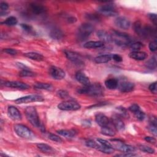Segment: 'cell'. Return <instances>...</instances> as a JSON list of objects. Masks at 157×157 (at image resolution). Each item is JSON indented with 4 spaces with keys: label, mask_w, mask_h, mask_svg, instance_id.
<instances>
[{
    "label": "cell",
    "mask_w": 157,
    "mask_h": 157,
    "mask_svg": "<svg viewBox=\"0 0 157 157\" xmlns=\"http://www.w3.org/2000/svg\"><path fill=\"white\" fill-rule=\"evenodd\" d=\"M48 139H50V140H52V141L54 142H63V139L58 136L52 134V133H50L48 136Z\"/></svg>",
    "instance_id": "cell-38"
},
{
    "label": "cell",
    "mask_w": 157,
    "mask_h": 157,
    "mask_svg": "<svg viewBox=\"0 0 157 157\" xmlns=\"http://www.w3.org/2000/svg\"><path fill=\"white\" fill-rule=\"evenodd\" d=\"M149 48H150V51H151V52H155V51L156 50L157 43H156V39L151 41L149 44Z\"/></svg>",
    "instance_id": "cell-43"
},
{
    "label": "cell",
    "mask_w": 157,
    "mask_h": 157,
    "mask_svg": "<svg viewBox=\"0 0 157 157\" xmlns=\"http://www.w3.org/2000/svg\"><path fill=\"white\" fill-rule=\"evenodd\" d=\"M25 115L27 120L33 126L36 128L40 127V123L37 110L35 107L32 106L26 107L25 109Z\"/></svg>",
    "instance_id": "cell-4"
},
{
    "label": "cell",
    "mask_w": 157,
    "mask_h": 157,
    "mask_svg": "<svg viewBox=\"0 0 157 157\" xmlns=\"http://www.w3.org/2000/svg\"><path fill=\"white\" fill-rule=\"evenodd\" d=\"M144 139H145L147 142H149V143H150V144H156V139H155V137H150V136H147V137H145L144 138Z\"/></svg>",
    "instance_id": "cell-53"
},
{
    "label": "cell",
    "mask_w": 157,
    "mask_h": 157,
    "mask_svg": "<svg viewBox=\"0 0 157 157\" xmlns=\"http://www.w3.org/2000/svg\"><path fill=\"white\" fill-rule=\"evenodd\" d=\"M67 20L69 23H74L76 21L77 19L74 17H70L67 18Z\"/></svg>",
    "instance_id": "cell-59"
},
{
    "label": "cell",
    "mask_w": 157,
    "mask_h": 157,
    "mask_svg": "<svg viewBox=\"0 0 157 157\" xmlns=\"http://www.w3.org/2000/svg\"><path fill=\"white\" fill-rule=\"evenodd\" d=\"M14 131L15 133L20 137L23 139H29L33 137V133L27 126L21 124H17L13 126Z\"/></svg>",
    "instance_id": "cell-5"
},
{
    "label": "cell",
    "mask_w": 157,
    "mask_h": 157,
    "mask_svg": "<svg viewBox=\"0 0 157 157\" xmlns=\"http://www.w3.org/2000/svg\"><path fill=\"white\" fill-rule=\"evenodd\" d=\"M49 74L56 80H61L65 77V72L61 68L56 66H52L49 68Z\"/></svg>",
    "instance_id": "cell-11"
},
{
    "label": "cell",
    "mask_w": 157,
    "mask_h": 157,
    "mask_svg": "<svg viewBox=\"0 0 157 157\" xmlns=\"http://www.w3.org/2000/svg\"><path fill=\"white\" fill-rule=\"evenodd\" d=\"M29 8L32 11V12L36 15H40V14L44 13L46 11V9L44 6L41 4H36V3L31 4L29 5Z\"/></svg>",
    "instance_id": "cell-18"
},
{
    "label": "cell",
    "mask_w": 157,
    "mask_h": 157,
    "mask_svg": "<svg viewBox=\"0 0 157 157\" xmlns=\"http://www.w3.org/2000/svg\"><path fill=\"white\" fill-rule=\"evenodd\" d=\"M148 17L150 19V20L154 23V25H156V22H157L156 15L155 13H149V14H148Z\"/></svg>",
    "instance_id": "cell-50"
},
{
    "label": "cell",
    "mask_w": 157,
    "mask_h": 157,
    "mask_svg": "<svg viewBox=\"0 0 157 157\" xmlns=\"http://www.w3.org/2000/svg\"><path fill=\"white\" fill-rule=\"evenodd\" d=\"M156 123H157V121H156V117H154V116L151 117L150 118V124L155 125V126H156Z\"/></svg>",
    "instance_id": "cell-56"
},
{
    "label": "cell",
    "mask_w": 157,
    "mask_h": 157,
    "mask_svg": "<svg viewBox=\"0 0 157 157\" xmlns=\"http://www.w3.org/2000/svg\"><path fill=\"white\" fill-rule=\"evenodd\" d=\"M66 58L78 66H82L84 64V61L81 55L75 52L66 50L64 52Z\"/></svg>",
    "instance_id": "cell-10"
},
{
    "label": "cell",
    "mask_w": 157,
    "mask_h": 157,
    "mask_svg": "<svg viewBox=\"0 0 157 157\" xmlns=\"http://www.w3.org/2000/svg\"><path fill=\"white\" fill-rule=\"evenodd\" d=\"M103 46H104V42L101 40L88 41L83 45V47L86 48H101Z\"/></svg>",
    "instance_id": "cell-24"
},
{
    "label": "cell",
    "mask_w": 157,
    "mask_h": 157,
    "mask_svg": "<svg viewBox=\"0 0 157 157\" xmlns=\"http://www.w3.org/2000/svg\"><path fill=\"white\" fill-rule=\"evenodd\" d=\"M34 88L37 90H44L47 91H52L53 89V86L50 83L37 82L34 84Z\"/></svg>",
    "instance_id": "cell-25"
},
{
    "label": "cell",
    "mask_w": 157,
    "mask_h": 157,
    "mask_svg": "<svg viewBox=\"0 0 157 157\" xmlns=\"http://www.w3.org/2000/svg\"><path fill=\"white\" fill-rule=\"evenodd\" d=\"M95 120L97 124L101 127H104L110 124V120L108 117L102 113H98L96 115Z\"/></svg>",
    "instance_id": "cell-16"
},
{
    "label": "cell",
    "mask_w": 157,
    "mask_h": 157,
    "mask_svg": "<svg viewBox=\"0 0 157 157\" xmlns=\"http://www.w3.org/2000/svg\"><path fill=\"white\" fill-rule=\"evenodd\" d=\"M96 34L97 36L101 39V41L102 42H110L112 41L111 34H109L107 31L104 30H99Z\"/></svg>",
    "instance_id": "cell-20"
},
{
    "label": "cell",
    "mask_w": 157,
    "mask_h": 157,
    "mask_svg": "<svg viewBox=\"0 0 157 157\" xmlns=\"http://www.w3.org/2000/svg\"><path fill=\"white\" fill-rule=\"evenodd\" d=\"M98 141L99 144L105 145V146H107V147H112V144L110 142H109L108 140H105V139H98ZM113 148V147H112Z\"/></svg>",
    "instance_id": "cell-45"
},
{
    "label": "cell",
    "mask_w": 157,
    "mask_h": 157,
    "mask_svg": "<svg viewBox=\"0 0 157 157\" xmlns=\"http://www.w3.org/2000/svg\"><path fill=\"white\" fill-rule=\"evenodd\" d=\"M102 86L98 83L90 84L88 86L78 90V92L80 94H86L91 96H99L103 94Z\"/></svg>",
    "instance_id": "cell-2"
},
{
    "label": "cell",
    "mask_w": 157,
    "mask_h": 157,
    "mask_svg": "<svg viewBox=\"0 0 157 157\" xmlns=\"http://www.w3.org/2000/svg\"><path fill=\"white\" fill-rule=\"evenodd\" d=\"M111 59H112V54H105L96 56L94 59V61L96 63L101 64L107 63Z\"/></svg>",
    "instance_id": "cell-22"
},
{
    "label": "cell",
    "mask_w": 157,
    "mask_h": 157,
    "mask_svg": "<svg viewBox=\"0 0 157 157\" xmlns=\"http://www.w3.org/2000/svg\"><path fill=\"white\" fill-rule=\"evenodd\" d=\"M129 110L131 112H133V113H134L135 112H136L137 111H138V110H140V107H139V106L137 104H132V105L129 107Z\"/></svg>",
    "instance_id": "cell-48"
},
{
    "label": "cell",
    "mask_w": 157,
    "mask_h": 157,
    "mask_svg": "<svg viewBox=\"0 0 157 157\" xmlns=\"http://www.w3.org/2000/svg\"><path fill=\"white\" fill-rule=\"evenodd\" d=\"M115 25L119 28L128 29L131 25L130 21L124 17H118L115 20Z\"/></svg>",
    "instance_id": "cell-12"
},
{
    "label": "cell",
    "mask_w": 157,
    "mask_h": 157,
    "mask_svg": "<svg viewBox=\"0 0 157 157\" xmlns=\"http://www.w3.org/2000/svg\"><path fill=\"white\" fill-rule=\"evenodd\" d=\"M44 99L43 97L40 95L31 94L17 99L15 100V102L17 104H27L33 102H41L43 101Z\"/></svg>",
    "instance_id": "cell-9"
},
{
    "label": "cell",
    "mask_w": 157,
    "mask_h": 157,
    "mask_svg": "<svg viewBox=\"0 0 157 157\" xmlns=\"http://www.w3.org/2000/svg\"><path fill=\"white\" fill-rule=\"evenodd\" d=\"M134 84L131 82L123 81L120 83H118V87L121 92L128 93L132 91L134 88Z\"/></svg>",
    "instance_id": "cell-14"
},
{
    "label": "cell",
    "mask_w": 157,
    "mask_h": 157,
    "mask_svg": "<svg viewBox=\"0 0 157 157\" xmlns=\"http://www.w3.org/2000/svg\"><path fill=\"white\" fill-rule=\"evenodd\" d=\"M113 141L112 144V147L123 153H133L136 151V148L132 145L126 144L119 140H111Z\"/></svg>",
    "instance_id": "cell-7"
},
{
    "label": "cell",
    "mask_w": 157,
    "mask_h": 157,
    "mask_svg": "<svg viewBox=\"0 0 157 157\" xmlns=\"http://www.w3.org/2000/svg\"><path fill=\"white\" fill-rule=\"evenodd\" d=\"M16 65L17 66V67L20 69H21V70H29V68L26 66V65H25L23 63H17Z\"/></svg>",
    "instance_id": "cell-54"
},
{
    "label": "cell",
    "mask_w": 157,
    "mask_h": 157,
    "mask_svg": "<svg viewBox=\"0 0 157 157\" xmlns=\"http://www.w3.org/2000/svg\"><path fill=\"white\" fill-rule=\"evenodd\" d=\"M86 18L90 20L96 21H98L100 20V18L99 17V16L95 14H88L86 15Z\"/></svg>",
    "instance_id": "cell-44"
},
{
    "label": "cell",
    "mask_w": 157,
    "mask_h": 157,
    "mask_svg": "<svg viewBox=\"0 0 157 157\" xmlns=\"http://www.w3.org/2000/svg\"><path fill=\"white\" fill-rule=\"evenodd\" d=\"M138 148L140 150H141V151H142L144 152H145V153H151V154L155 153V150L153 148H151V147H150L149 146L145 145H142V144L139 145H138Z\"/></svg>",
    "instance_id": "cell-35"
},
{
    "label": "cell",
    "mask_w": 157,
    "mask_h": 157,
    "mask_svg": "<svg viewBox=\"0 0 157 157\" xmlns=\"http://www.w3.org/2000/svg\"><path fill=\"white\" fill-rule=\"evenodd\" d=\"M118 81L114 78H108L105 81V86L109 90H114L118 87Z\"/></svg>",
    "instance_id": "cell-28"
},
{
    "label": "cell",
    "mask_w": 157,
    "mask_h": 157,
    "mask_svg": "<svg viewBox=\"0 0 157 157\" xmlns=\"http://www.w3.org/2000/svg\"><path fill=\"white\" fill-rule=\"evenodd\" d=\"M0 8L1 10V12H5V11H6L9 9V5L7 3L5 2H1L0 4Z\"/></svg>",
    "instance_id": "cell-51"
},
{
    "label": "cell",
    "mask_w": 157,
    "mask_h": 157,
    "mask_svg": "<svg viewBox=\"0 0 157 157\" xmlns=\"http://www.w3.org/2000/svg\"><path fill=\"white\" fill-rule=\"evenodd\" d=\"M111 36L112 41H113L117 45L120 47H124L128 45L129 46L133 42L130 36L124 33L113 31Z\"/></svg>",
    "instance_id": "cell-1"
},
{
    "label": "cell",
    "mask_w": 157,
    "mask_h": 157,
    "mask_svg": "<svg viewBox=\"0 0 157 157\" xmlns=\"http://www.w3.org/2000/svg\"><path fill=\"white\" fill-rule=\"evenodd\" d=\"M129 57L138 61L144 60L147 57V54L145 52H140V51H134L132 52L129 55Z\"/></svg>",
    "instance_id": "cell-21"
},
{
    "label": "cell",
    "mask_w": 157,
    "mask_h": 157,
    "mask_svg": "<svg viewBox=\"0 0 157 157\" xmlns=\"http://www.w3.org/2000/svg\"><path fill=\"white\" fill-rule=\"evenodd\" d=\"M75 78L78 82H80L84 86H88L90 84V81L88 77L81 71H78L76 73Z\"/></svg>",
    "instance_id": "cell-19"
},
{
    "label": "cell",
    "mask_w": 157,
    "mask_h": 157,
    "mask_svg": "<svg viewBox=\"0 0 157 157\" xmlns=\"http://www.w3.org/2000/svg\"><path fill=\"white\" fill-rule=\"evenodd\" d=\"M24 55L29 59L37 61H42L44 59V57L42 55L36 52H28V53H25Z\"/></svg>",
    "instance_id": "cell-27"
},
{
    "label": "cell",
    "mask_w": 157,
    "mask_h": 157,
    "mask_svg": "<svg viewBox=\"0 0 157 157\" xmlns=\"http://www.w3.org/2000/svg\"><path fill=\"white\" fill-rule=\"evenodd\" d=\"M51 37L55 40H60L63 37V33L61 29L58 28H53L51 29L50 33Z\"/></svg>",
    "instance_id": "cell-23"
},
{
    "label": "cell",
    "mask_w": 157,
    "mask_h": 157,
    "mask_svg": "<svg viewBox=\"0 0 157 157\" xmlns=\"http://www.w3.org/2000/svg\"><path fill=\"white\" fill-rule=\"evenodd\" d=\"M146 66L150 69H154L156 67V59L155 56H153L146 63Z\"/></svg>",
    "instance_id": "cell-34"
},
{
    "label": "cell",
    "mask_w": 157,
    "mask_h": 157,
    "mask_svg": "<svg viewBox=\"0 0 157 157\" xmlns=\"http://www.w3.org/2000/svg\"><path fill=\"white\" fill-rule=\"evenodd\" d=\"M37 147L38 149H39L40 151H42L44 153H50L54 151V150L53 149V148L49 145H47L46 144H43V143L37 144Z\"/></svg>",
    "instance_id": "cell-30"
},
{
    "label": "cell",
    "mask_w": 157,
    "mask_h": 157,
    "mask_svg": "<svg viewBox=\"0 0 157 157\" xmlns=\"http://www.w3.org/2000/svg\"><path fill=\"white\" fill-rule=\"evenodd\" d=\"M96 150H99V151H100L102 153H106V154H111V153L114 152V148H113L103 145H102L99 143V145H98V148H96Z\"/></svg>",
    "instance_id": "cell-31"
},
{
    "label": "cell",
    "mask_w": 157,
    "mask_h": 157,
    "mask_svg": "<svg viewBox=\"0 0 157 157\" xmlns=\"http://www.w3.org/2000/svg\"><path fill=\"white\" fill-rule=\"evenodd\" d=\"M82 124L83 126L88 128V127H90L91 126V121L88 120H84L83 121V123H82Z\"/></svg>",
    "instance_id": "cell-58"
},
{
    "label": "cell",
    "mask_w": 157,
    "mask_h": 157,
    "mask_svg": "<svg viewBox=\"0 0 157 157\" xmlns=\"http://www.w3.org/2000/svg\"><path fill=\"white\" fill-rule=\"evenodd\" d=\"M18 23V20L16 17L13 16H10L7 18L2 23L7 25V26H14L17 25Z\"/></svg>",
    "instance_id": "cell-32"
},
{
    "label": "cell",
    "mask_w": 157,
    "mask_h": 157,
    "mask_svg": "<svg viewBox=\"0 0 157 157\" xmlns=\"http://www.w3.org/2000/svg\"><path fill=\"white\" fill-rule=\"evenodd\" d=\"M134 115H135L136 118H137V120H139V121H142V120H144V118H145V113H144L142 111H141L140 109L139 110L137 111L136 112H135V113H134Z\"/></svg>",
    "instance_id": "cell-41"
},
{
    "label": "cell",
    "mask_w": 157,
    "mask_h": 157,
    "mask_svg": "<svg viewBox=\"0 0 157 157\" xmlns=\"http://www.w3.org/2000/svg\"><path fill=\"white\" fill-rule=\"evenodd\" d=\"M150 91L154 94H156V82L151 83L148 87Z\"/></svg>",
    "instance_id": "cell-49"
},
{
    "label": "cell",
    "mask_w": 157,
    "mask_h": 157,
    "mask_svg": "<svg viewBox=\"0 0 157 157\" xmlns=\"http://www.w3.org/2000/svg\"><path fill=\"white\" fill-rule=\"evenodd\" d=\"M7 112L9 117L12 120H16V121H19L21 120V118H22L21 114L20 112L18 110V109L12 105L9 106L7 109Z\"/></svg>",
    "instance_id": "cell-15"
},
{
    "label": "cell",
    "mask_w": 157,
    "mask_h": 157,
    "mask_svg": "<svg viewBox=\"0 0 157 157\" xmlns=\"http://www.w3.org/2000/svg\"><path fill=\"white\" fill-rule=\"evenodd\" d=\"M4 85L7 87L17 88L20 90H26L29 88V85L25 83L18 81H8L4 83Z\"/></svg>",
    "instance_id": "cell-13"
},
{
    "label": "cell",
    "mask_w": 157,
    "mask_h": 157,
    "mask_svg": "<svg viewBox=\"0 0 157 157\" xmlns=\"http://www.w3.org/2000/svg\"><path fill=\"white\" fill-rule=\"evenodd\" d=\"M57 95L61 99H65L69 96V93L66 90H60L57 91Z\"/></svg>",
    "instance_id": "cell-40"
},
{
    "label": "cell",
    "mask_w": 157,
    "mask_h": 157,
    "mask_svg": "<svg viewBox=\"0 0 157 157\" xmlns=\"http://www.w3.org/2000/svg\"><path fill=\"white\" fill-rule=\"evenodd\" d=\"M148 129L149 130V131L152 134H153L155 136H156L157 134V131H156V126H155V125H153V124H150L148 126Z\"/></svg>",
    "instance_id": "cell-46"
},
{
    "label": "cell",
    "mask_w": 157,
    "mask_h": 157,
    "mask_svg": "<svg viewBox=\"0 0 157 157\" xmlns=\"http://www.w3.org/2000/svg\"><path fill=\"white\" fill-rule=\"evenodd\" d=\"M136 155L134 154L133 153H122V154H118L117 155V156H135Z\"/></svg>",
    "instance_id": "cell-57"
},
{
    "label": "cell",
    "mask_w": 157,
    "mask_h": 157,
    "mask_svg": "<svg viewBox=\"0 0 157 157\" xmlns=\"http://www.w3.org/2000/svg\"><path fill=\"white\" fill-rule=\"evenodd\" d=\"M112 59L117 62H120L123 60V58L121 56L117 54H112Z\"/></svg>",
    "instance_id": "cell-55"
},
{
    "label": "cell",
    "mask_w": 157,
    "mask_h": 157,
    "mask_svg": "<svg viewBox=\"0 0 157 157\" xmlns=\"http://www.w3.org/2000/svg\"><path fill=\"white\" fill-rule=\"evenodd\" d=\"M129 47L132 52L139 51L142 47V44L140 42H133Z\"/></svg>",
    "instance_id": "cell-36"
},
{
    "label": "cell",
    "mask_w": 157,
    "mask_h": 157,
    "mask_svg": "<svg viewBox=\"0 0 157 157\" xmlns=\"http://www.w3.org/2000/svg\"><path fill=\"white\" fill-rule=\"evenodd\" d=\"M112 125L118 131H122L124 129V123L118 115H113L112 117Z\"/></svg>",
    "instance_id": "cell-17"
},
{
    "label": "cell",
    "mask_w": 157,
    "mask_h": 157,
    "mask_svg": "<svg viewBox=\"0 0 157 157\" xmlns=\"http://www.w3.org/2000/svg\"><path fill=\"white\" fill-rule=\"evenodd\" d=\"M57 133L66 138H72L76 135V132L73 129H60Z\"/></svg>",
    "instance_id": "cell-26"
},
{
    "label": "cell",
    "mask_w": 157,
    "mask_h": 157,
    "mask_svg": "<svg viewBox=\"0 0 157 157\" xmlns=\"http://www.w3.org/2000/svg\"><path fill=\"white\" fill-rule=\"evenodd\" d=\"M133 28L134 31L140 37H142V29H143V26L142 25L141 23L139 21H136L134 25H133Z\"/></svg>",
    "instance_id": "cell-33"
},
{
    "label": "cell",
    "mask_w": 157,
    "mask_h": 157,
    "mask_svg": "<svg viewBox=\"0 0 157 157\" xmlns=\"http://www.w3.org/2000/svg\"><path fill=\"white\" fill-rule=\"evenodd\" d=\"M117 109L118 110V115H120L123 117H126L128 116L127 111L124 107H117Z\"/></svg>",
    "instance_id": "cell-42"
},
{
    "label": "cell",
    "mask_w": 157,
    "mask_h": 157,
    "mask_svg": "<svg viewBox=\"0 0 157 157\" xmlns=\"http://www.w3.org/2000/svg\"><path fill=\"white\" fill-rule=\"evenodd\" d=\"M85 144L87 147L92 148H94L96 149L98 148V146L99 145V144H98L96 142L93 140H88L85 142Z\"/></svg>",
    "instance_id": "cell-39"
},
{
    "label": "cell",
    "mask_w": 157,
    "mask_h": 157,
    "mask_svg": "<svg viewBox=\"0 0 157 157\" xmlns=\"http://www.w3.org/2000/svg\"><path fill=\"white\" fill-rule=\"evenodd\" d=\"M35 75V73L30 70H21L19 72V76L20 77H34Z\"/></svg>",
    "instance_id": "cell-37"
},
{
    "label": "cell",
    "mask_w": 157,
    "mask_h": 157,
    "mask_svg": "<svg viewBox=\"0 0 157 157\" xmlns=\"http://www.w3.org/2000/svg\"><path fill=\"white\" fill-rule=\"evenodd\" d=\"M21 27L26 32H31L33 29L32 26L27 24H21Z\"/></svg>",
    "instance_id": "cell-52"
},
{
    "label": "cell",
    "mask_w": 157,
    "mask_h": 157,
    "mask_svg": "<svg viewBox=\"0 0 157 157\" xmlns=\"http://www.w3.org/2000/svg\"><path fill=\"white\" fill-rule=\"evenodd\" d=\"M109 125L104 126V127H101V134H102L105 136L113 137L115 135L116 132H115V131L114 128L110 126Z\"/></svg>",
    "instance_id": "cell-29"
},
{
    "label": "cell",
    "mask_w": 157,
    "mask_h": 157,
    "mask_svg": "<svg viewBox=\"0 0 157 157\" xmlns=\"http://www.w3.org/2000/svg\"><path fill=\"white\" fill-rule=\"evenodd\" d=\"M98 12L104 16L108 17H114L117 16L118 14V12L115 6L110 4L99 6L98 8Z\"/></svg>",
    "instance_id": "cell-6"
},
{
    "label": "cell",
    "mask_w": 157,
    "mask_h": 157,
    "mask_svg": "<svg viewBox=\"0 0 157 157\" xmlns=\"http://www.w3.org/2000/svg\"><path fill=\"white\" fill-rule=\"evenodd\" d=\"M3 52L10 55H15L17 54V51L13 48H4Z\"/></svg>",
    "instance_id": "cell-47"
},
{
    "label": "cell",
    "mask_w": 157,
    "mask_h": 157,
    "mask_svg": "<svg viewBox=\"0 0 157 157\" xmlns=\"http://www.w3.org/2000/svg\"><path fill=\"white\" fill-rule=\"evenodd\" d=\"M80 105L76 101L69 100L59 103L58 108L62 110H78L80 109Z\"/></svg>",
    "instance_id": "cell-8"
},
{
    "label": "cell",
    "mask_w": 157,
    "mask_h": 157,
    "mask_svg": "<svg viewBox=\"0 0 157 157\" xmlns=\"http://www.w3.org/2000/svg\"><path fill=\"white\" fill-rule=\"evenodd\" d=\"M94 31L93 26L88 23L82 24L78 28L77 32V39L78 41H83L86 40L91 34Z\"/></svg>",
    "instance_id": "cell-3"
}]
</instances>
